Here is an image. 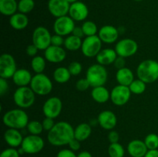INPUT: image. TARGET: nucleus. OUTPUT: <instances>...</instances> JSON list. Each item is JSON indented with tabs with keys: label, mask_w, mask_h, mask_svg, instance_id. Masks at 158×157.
<instances>
[{
	"label": "nucleus",
	"mask_w": 158,
	"mask_h": 157,
	"mask_svg": "<svg viewBox=\"0 0 158 157\" xmlns=\"http://www.w3.org/2000/svg\"><path fill=\"white\" fill-rule=\"evenodd\" d=\"M74 139V128L66 121L56 123L54 127L48 132L47 140L51 145L62 146L68 145Z\"/></svg>",
	"instance_id": "f257e3e1"
},
{
	"label": "nucleus",
	"mask_w": 158,
	"mask_h": 157,
	"mask_svg": "<svg viewBox=\"0 0 158 157\" xmlns=\"http://www.w3.org/2000/svg\"><path fill=\"white\" fill-rule=\"evenodd\" d=\"M28 114L23 109H14L7 111L2 116L3 124L8 128L23 129L29 123Z\"/></svg>",
	"instance_id": "f03ea898"
},
{
	"label": "nucleus",
	"mask_w": 158,
	"mask_h": 157,
	"mask_svg": "<svg viewBox=\"0 0 158 157\" xmlns=\"http://www.w3.org/2000/svg\"><path fill=\"white\" fill-rule=\"evenodd\" d=\"M137 78L145 83H152L158 79V62L146 59L140 63L137 69Z\"/></svg>",
	"instance_id": "7ed1b4c3"
},
{
	"label": "nucleus",
	"mask_w": 158,
	"mask_h": 157,
	"mask_svg": "<svg viewBox=\"0 0 158 157\" xmlns=\"http://www.w3.org/2000/svg\"><path fill=\"white\" fill-rule=\"evenodd\" d=\"M86 78L91 87L104 86L108 78L107 70L105 66L98 63L91 65L86 71Z\"/></svg>",
	"instance_id": "20e7f679"
},
{
	"label": "nucleus",
	"mask_w": 158,
	"mask_h": 157,
	"mask_svg": "<svg viewBox=\"0 0 158 157\" xmlns=\"http://www.w3.org/2000/svg\"><path fill=\"white\" fill-rule=\"evenodd\" d=\"M35 94L29 86L18 87L13 94V101L19 109H27L34 104Z\"/></svg>",
	"instance_id": "39448f33"
},
{
	"label": "nucleus",
	"mask_w": 158,
	"mask_h": 157,
	"mask_svg": "<svg viewBox=\"0 0 158 157\" xmlns=\"http://www.w3.org/2000/svg\"><path fill=\"white\" fill-rule=\"evenodd\" d=\"M29 87L35 95H46L52 90V83L50 78L43 73L35 74L32 76Z\"/></svg>",
	"instance_id": "423d86ee"
},
{
	"label": "nucleus",
	"mask_w": 158,
	"mask_h": 157,
	"mask_svg": "<svg viewBox=\"0 0 158 157\" xmlns=\"http://www.w3.org/2000/svg\"><path fill=\"white\" fill-rule=\"evenodd\" d=\"M102 43L98 35L86 37L82 43V53L87 58L96 57L102 50Z\"/></svg>",
	"instance_id": "0eeeda50"
},
{
	"label": "nucleus",
	"mask_w": 158,
	"mask_h": 157,
	"mask_svg": "<svg viewBox=\"0 0 158 157\" xmlns=\"http://www.w3.org/2000/svg\"><path fill=\"white\" fill-rule=\"evenodd\" d=\"M45 146L43 139L37 135H30L24 137L20 147L25 153L35 154L41 152Z\"/></svg>",
	"instance_id": "6e6552de"
},
{
	"label": "nucleus",
	"mask_w": 158,
	"mask_h": 157,
	"mask_svg": "<svg viewBox=\"0 0 158 157\" xmlns=\"http://www.w3.org/2000/svg\"><path fill=\"white\" fill-rule=\"evenodd\" d=\"M51 38L52 35L46 27L39 26L32 32V44L35 45L39 50H46L51 46Z\"/></svg>",
	"instance_id": "1a4fd4ad"
},
{
	"label": "nucleus",
	"mask_w": 158,
	"mask_h": 157,
	"mask_svg": "<svg viewBox=\"0 0 158 157\" xmlns=\"http://www.w3.org/2000/svg\"><path fill=\"white\" fill-rule=\"evenodd\" d=\"M75 27V21L69 15L56 18L53 23V31L55 34L62 36H68L72 34Z\"/></svg>",
	"instance_id": "9d476101"
},
{
	"label": "nucleus",
	"mask_w": 158,
	"mask_h": 157,
	"mask_svg": "<svg viewBox=\"0 0 158 157\" xmlns=\"http://www.w3.org/2000/svg\"><path fill=\"white\" fill-rule=\"evenodd\" d=\"M16 62L11 54L3 53L0 56V77L6 79L12 78L16 72Z\"/></svg>",
	"instance_id": "9b49d317"
},
{
	"label": "nucleus",
	"mask_w": 158,
	"mask_h": 157,
	"mask_svg": "<svg viewBox=\"0 0 158 157\" xmlns=\"http://www.w3.org/2000/svg\"><path fill=\"white\" fill-rule=\"evenodd\" d=\"M114 49L118 56L128 58L137 53L138 50V44L132 38H123L117 42Z\"/></svg>",
	"instance_id": "f8f14e48"
},
{
	"label": "nucleus",
	"mask_w": 158,
	"mask_h": 157,
	"mask_svg": "<svg viewBox=\"0 0 158 157\" xmlns=\"http://www.w3.org/2000/svg\"><path fill=\"white\" fill-rule=\"evenodd\" d=\"M131 92L129 86L117 85L110 92L111 102L115 106H122L128 103L131 96Z\"/></svg>",
	"instance_id": "ddd939ff"
},
{
	"label": "nucleus",
	"mask_w": 158,
	"mask_h": 157,
	"mask_svg": "<svg viewBox=\"0 0 158 157\" xmlns=\"http://www.w3.org/2000/svg\"><path fill=\"white\" fill-rule=\"evenodd\" d=\"M63 110V103L59 97L52 96L48 99L43 106V112L46 117L56 119Z\"/></svg>",
	"instance_id": "4468645a"
},
{
	"label": "nucleus",
	"mask_w": 158,
	"mask_h": 157,
	"mask_svg": "<svg viewBox=\"0 0 158 157\" xmlns=\"http://www.w3.org/2000/svg\"><path fill=\"white\" fill-rule=\"evenodd\" d=\"M70 4L66 0H49L48 9L52 15L56 18L67 15Z\"/></svg>",
	"instance_id": "2eb2a0df"
},
{
	"label": "nucleus",
	"mask_w": 158,
	"mask_h": 157,
	"mask_svg": "<svg viewBox=\"0 0 158 157\" xmlns=\"http://www.w3.org/2000/svg\"><path fill=\"white\" fill-rule=\"evenodd\" d=\"M66 57V52L62 46H49L44 50V58L51 63H60L64 61Z\"/></svg>",
	"instance_id": "dca6fc26"
},
{
	"label": "nucleus",
	"mask_w": 158,
	"mask_h": 157,
	"mask_svg": "<svg viewBox=\"0 0 158 157\" xmlns=\"http://www.w3.org/2000/svg\"><path fill=\"white\" fill-rule=\"evenodd\" d=\"M97 123L105 130H113L117 124V115L112 111H102L97 117Z\"/></svg>",
	"instance_id": "f3484780"
},
{
	"label": "nucleus",
	"mask_w": 158,
	"mask_h": 157,
	"mask_svg": "<svg viewBox=\"0 0 158 157\" xmlns=\"http://www.w3.org/2000/svg\"><path fill=\"white\" fill-rule=\"evenodd\" d=\"M89 15V9L86 5L82 2H76L70 4L69 15L77 22L84 21Z\"/></svg>",
	"instance_id": "a211bd4d"
},
{
	"label": "nucleus",
	"mask_w": 158,
	"mask_h": 157,
	"mask_svg": "<svg viewBox=\"0 0 158 157\" xmlns=\"http://www.w3.org/2000/svg\"><path fill=\"white\" fill-rule=\"evenodd\" d=\"M98 36L102 42L106 44H112L117 42L119 37V29L110 25L103 26L99 29Z\"/></svg>",
	"instance_id": "6ab92c4d"
},
{
	"label": "nucleus",
	"mask_w": 158,
	"mask_h": 157,
	"mask_svg": "<svg viewBox=\"0 0 158 157\" xmlns=\"http://www.w3.org/2000/svg\"><path fill=\"white\" fill-rule=\"evenodd\" d=\"M148 149L144 141L140 139H134L127 145V152L132 157H144Z\"/></svg>",
	"instance_id": "aec40b11"
},
{
	"label": "nucleus",
	"mask_w": 158,
	"mask_h": 157,
	"mask_svg": "<svg viewBox=\"0 0 158 157\" xmlns=\"http://www.w3.org/2000/svg\"><path fill=\"white\" fill-rule=\"evenodd\" d=\"M4 140L10 147L16 148L21 146L23 137L19 129L9 128L4 133Z\"/></svg>",
	"instance_id": "412c9836"
},
{
	"label": "nucleus",
	"mask_w": 158,
	"mask_h": 157,
	"mask_svg": "<svg viewBox=\"0 0 158 157\" xmlns=\"http://www.w3.org/2000/svg\"><path fill=\"white\" fill-rule=\"evenodd\" d=\"M32 75L28 69H19L12 76V81L18 87L29 86L32 81Z\"/></svg>",
	"instance_id": "4be33fe9"
},
{
	"label": "nucleus",
	"mask_w": 158,
	"mask_h": 157,
	"mask_svg": "<svg viewBox=\"0 0 158 157\" xmlns=\"http://www.w3.org/2000/svg\"><path fill=\"white\" fill-rule=\"evenodd\" d=\"M117 56H118V55L116 52L115 49L107 48V49H102L99 52L98 55L96 56V59H97L98 64L105 66L114 64Z\"/></svg>",
	"instance_id": "5701e85b"
},
{
	"label": "nucleus",
	"mask_w": 158,
	"mask_h": 157,
	"mask_svg": "<svg viewBox=\"0 0 158 157\" xmlns=\"http://www.w3.org/2000/svg\"><path fill=\"white\" fill-rule=\"evenodd\" d=\"M29 24V18L26 14L16 12L9 18V25L15 30H23Z\"/></svg>",
	"instance_id": "b1692460"
},
{
	"label": "nucleus",
	"mask_w": 158,
	"mask_h": 157,
	"mask_svg": "<svg viewBox=\"0 0 158 157\" xmlns=\"http://www.w3.org/2000/svg\"><path fill=\"white\" fill-rule=\"evenodd\" d=\"M116 79L119 85L129 86L134 80V74L129 68H122L117 70L116 73Z\"/></svg>",
	"instance_id": "393cba45"
},
{
	"label": "nucleus",
	"mask_w": 158,
	"mask_h": 157,
	"mask_svg": "<svg viewBox=\"0 0 158 157\" xmlns=\"http://www.w3.org/2000/svg\"><path fill=\"white\" fill-rule=\"evenodd\" d=\"M91 96L95 102L98 103H105L110 99V92L104 86L93 88Z\"/></svg>",
	"instance_id": "a878e982"
},
{
	"label": "nucleus",
	"mask_w": 158,
	"mask_h": 157,
	"mask_svg": "<svg viewBox=\"0 0 158 157\" xmlns=\"http://www.w3.org/2000/svg\"><path fill=\"white\" fill-rule=\"evenodd\" d=\"M92 133V127L86 123L79 124L74 129V138L80 142L85 141L90 136Z\"/></svg>",
	"instance_id": "bb28decb"
},
{
	"label": "nucleus",
	"mask_w": 158,
	"mask_h": 157,
	"mask_svg": "<svg viewBox=\"0 0 158 157\" xmlns=\"http://www.w3.org/2000/svg\"><path fill=\"white\" fill-rule=\"evenodd\" d=\"M18 10L16 0H0V12L6 16H12Z\"/></svg>",
	"instance_id": "cd10ccee"
},
{
	"label": "nucleus",
	"mask_w": 158,
	"mask_h": 157,
	"mask_svg": "<svg viewBox=\"0 0 158 157\" xmlns=\"http://www.w3.org/2000/svg\"><path fill=\"white\" fill-rule=\"evenodd\" d=\"M71 74L69 72L68 68L66 67H58L54 70L52 76H53V79L55 80L56 83L63 84V83H66L70 79Z\"/></svg>",
	"instance_id": "c85d7f7f"
},
{
	"label": "nucleus",
	"mask_w": 158,
	"mask_h": 157,
	"mask_svg": "<svg viewBox=\"0 0 158 157\" xmlns=\"http://www.w3.org/2000/svg\"><path fill=\"white\" fill-rule=\"evenodd\" d=\"M82 43H83V41L81 38H79L71 34L65 38L63 46L66 48V49L69 51H77L81 49Z\"/></svg>",
	"instance_id": "c756f323"
},
{
	"label": "nucleus",
	"mask_w": 158,
	"mask_h": 157,
	"mask_svg": "<svg viewBox=\"0 0 158 157\" xmlns=\"http://www.w3.org/2000/svg\"><path fill=\"white\" fill-rule=\"evenodd\" d=\"M31 67L35 74L43 73L46 69V58L41 55H36L31 60Z\"/></svg>",
	"instance_id": "7c9ffc66"
},
{
	"label": "nucleus",
	"mask_w": 158,
	"mask_h": 157,
	"mask_svg": "<svg viewBox=\"0 0 158 157\" xmlns=\"http://www.w3.org/2000/svg\"><path fill=\"white\" fill-rule=\"evenodd\" d=\"M147 83L140 80L137 78V79H134L129 86V89L131 90V93L135 94V95H140L143 93L146 90Z\"/></svg>",
	"instance_id": "2f4dec72"
},
{
	"label": "nucleus",
	"mask_w": 158,
	"mask_h": 157,
	"mask_svg": "<svg viewBox=\"0 0 158 157\" xmlns=\"http://www.w3.org/2000/svg\"><path fill=\"white\" fill-rule=\"evenodd\" d=\"M108 154L110 157H123L125 150L123 146L120 143H110L108 147Z\"/></svg>",
	"instance_id": "473e14b6"
},
{
	"label": "nucleus",
	"mask_w": 158,
	"mask_h": 157,
	"mask_svg": "<svg viewBox=\"0 0 158 157\" xmlns=\"http://www.w3.org/2000/svg\"><path fill=\"white\" fill-rule=\"evenodd\" d=\"M82 29L84 32L85 36H92L96 35L98 32V28L95 22L92 21H85L82 25Z\"/></svg>",
	"instance_id": "72a5a7b5"
},
{
	"label": "nucleus",
	"mask_w": 158,
	"mask_h": 157,
	"mask_svg": "<svg viewBox=\"0 0 158 157\" xmlns=\"http://www.w3.org/2000/svg\"><path fill=\"white\" fill-rule=\"evenodd\" d=\"M26 129H27L28 132L30 134L37 135H40L43 132V131L44 130L41 122L37 121V120L29 121L27 126H26Z\"/></svg>",
	"instance_id": "f704fd0d"
},
{
	"label": "nucleus",
	"mask_w": 158,
	"mask_h": 157,
	"mask_svg": "<svg viewBox=\"0 0 158 157\" xmlns=\"http://www.w3.org/2000/svg\"><path fill=\"white\" fill-rule=\"evenodd\" d=\"M35 7L33 0H19L18 2V11L21 13L27 14L32 12Z\"/></svg>",
	"instance_id": "c9c22d12"
},
{
	"label": "nucleus",
	"mask_w": 158,
	"mask_h": 157,
	"mask_svg": "<svg viewBox=\"0 0 158 157\" xmlns=\"http://www.w3.org/2000/svg\"><path fill=\"white\" fill-rule=\"evenodd\" d=\"M144 143L148 150L158 149V135L155 133H150L145 137Z\"/></svg>",
	"instance_id": "e433bc0d"
},
{
	"label": "nucleus",
	"mask_w": 158,
	"mask_h": 157,
	"mask_svg": "<svg viewBox=\"0 0 158 157\" xmlns=\"http://www.w3.org/2000/svg\"><path fill=\"white\" fill-rule=\"evenodd\" d=\"M68 69L72 75H78L81 73L82 70H83V66L80 62L74 61L69 63Z\"/></svg>",
	"instance_id": "4c0bfd02"
},
{
	"label": "nucleus",
	"mask_w": 158,
	"mask_h": 157,
	"mask_svg": "<svg viewBox=\"0 0 158 157\" xmlns=\"http://www.w3.org/2000/svg\"><path fill=\"white\" fill-rule=\"evenodd\" d=\"M89 87H90V84H89V81L86 79V78H80L76 83V88L77 90L80 91V92H84V91L87 90Z\"/></svg>",
	"instance_id": "58836bf2"
},
{
	"label": "nucleus",
	"mask_w": 158,
	"mask_h": 157,
	"mask_svg": "<svg viewBox=\"0 0 158 157\" xmlns=\"http://www.w3.org/2000/svg\"><path fill=\"white\" fill-rule=\"evenodd\" d=\"M19 150L12 147L4 149L0 154V157H19Z\"/></svg>",
	"instance_id": "ea45409f"
},
{
	"label": "nucleus",
	"mask_w": 158,
	"mask_h": 157,
	"mask_svg": "<svg viewBox=\"0 0 158 157\" xmlns=\"http://www.w3.org/2000/svg\"><path fill=\"white\" fill-rule=\"evenodd\" d=\"M42 124H43L44 130L49 132V131H50L54 127V126L56 125V123L54 122V119L49 118V117H45V119L42 122Z\"/></svg>",
	"instance_id": "a19ab883"
},
{
	"label": "nucleus",
	"mask_w": 158,
	"mask_h": 157,
	"mask_svg": "<svg viewBox=\"0 0 158 157\" xmlns=\"http://www.w3.org/2000/svg\"><path fill=\"white\" fill-rule=\"evenodd\" d=\"M64 40L62 35L55 34L52 35V38H51V45L55 46H62L64 45Z\"/></svg>",
	"instance_id": "79ce46f5"
},
{
	"label": "nucleus",
	"mask_w": 158,
	"mask_h": 157,
	"mask_svg": "<svg viewBox=\"0 0 158 157\" xmlns=\"http://www.w3.org/2000/svg\"><path fill=\"white\" fill-rule=\"evenodd\" d=\"M56 157H77V155H76L74 151L71 150L70 149H64L57 153Z\"/></svg>",
	"instance_id": "37998d69"
},
{
	"label": "nucleus",
	"mask_w": 158,
	"mask_h": 157,
	"mask_svg": "<svg viewBox=\"0 0 158 157\" xmlns=\"http://www.w3.org/2000/svg\"><path fill=\"white\" fill-rule=\"evenodd\" d=\"M9 89V83L7 79L0 77V95H3L7 92Z\"/></svg>",
	"instance_id": "c03bdc74"
},
{
	"label": "nucleus",
	"mask_w": 158,
	"mask_h": 157,
	"mask_svg": "<svg viewBox=\"0 0 158 157\" xmlns=\"http://www.w3.org/2000/svg\"><path fill=\"white\" fill-rule=\"evenodd\" d=\"M39 49L34 44H30L27 46L26 48V53L30 57H35L37 55V52H38Z\"/></svg>",
	"instance_id": "a18cd8bd"
},
{
	"label": "nucleus",
	"mask_w": 158,
	"mask_h": 157,
	"mask_svg": "<svg viewBox=\"0 0 158 157\" xmlns=\"http://www.w3.org/2000/svg\"><path fill=\"white\" fill-rule=\"evenodd\" d=\"M119 139H120V135L117 131L110 130L109 134H108V140L110 143H116L119 142Z\"/></svg>",
	"instance_id": "49530a36"
},
{
	"label": "nucleus",
	"mask_w": 158,
	"mask_h": 157,
	"mask_svg": "<svg viewBox=\"0 0 158 157\" xmlns=\"http://www.w3.org/2000/svg\"><path fill=\"white\" fill-rule=\"evenodd\" d=\"M114 66H115L116 69H122V68L126 67L125 65H126V61H125V58L121 56H117V58H116L115 62H114Z\"/></svg>",
	"instance_id": "de8ad7c7"
},
{
	"label": "nucleus",
	"mask_w": 158,
	"mask_h": 157,
	"mask_svg": "<svg viewBox=\"0 0 158 157\" xmlns=\"http://www.w3.org/2000/svg\"><path fill=\"white\" fill-rule=\"evenodd\" d=\"M80 143H81V142H80L79 140H77V139L74 138L73 139H72L69 142V143L68 145H69V149L75 152V151H78L79 149H80V146H81Z\"/></svg>",
	"instance_id": "09e8293b"
},
{
	"label": "nucleus",
	"mask_w": 158,
	"mask_h": 157,
	"mask_svg": "<svg viewBox=\"0 0 158 157\" xmlns=\"http://www.w3.org/2000/svg\"><path fill=\"white\" fill-rule=\"evenodd\" d=\"M72 35H75V36H77V37H79V38H83V37L85 36L83 29H82V27H80V26H76V27L74 28L73 31V32H72Z\"/></svg>",
	"instance_id": "8fccbe9b"
},
{
	"label": "nucleus",
	"mask_w": 158,
	"mask_h": 157,
	"mask_svg": "<svg viewBox=\"0 0 158 157\" xmlns=\"http://www.w3.org/2000/svg\"><path fill=\"white\" fill-rule=\"evenodd\" d=\"M144 157H158V149L148 150Z\"/></svg>",
	"instance_id": "3c124183"
},
{
	"label": "nucleus",
	"mask_w": 158,
	"mask_h": 157,
	"mask_svg": "<svg viewBox=\"0 0 158 157\" xmlns=\"http://www.w3.org/2000/svg\"><path fill=\"white\" fill-rule=\"evenodd\" d=\"M77 157H93L92 155L88 151H82L77 155Z\"/></svg>",
	"instance_id": "603ef678"
},
{
	"label": "nucleus",
	"mask_w": 158,
	"mask_h": 157,
	"mask_svg": "<svg viewBox=\"0 0 158 157\" xmlns=\"http://www.w3.org/2000/svg\"><path fill=\"white\" fill-rule=\"evenodd\" d=\"M66 1H67L69 4H73V3L76 2H77L78 0H66Z\"/></svg>",
	"instance_id": "864d4df0"
},
{
	"label": "nucleus",
	"mask_w": 158,
	"mask_h": 157,
	"mask_svg": "<svg viewBox=\"0 0 158 157\" xmlns=\"http://www.w3.org/2000/svg\"><path fill=\"white\" fill-rule=\"evenodd\" d=\"M134 1H136V2H140V1H143V0H134Z\"/></svg>",
	"instance_id": "5fc2aeb1"
}]
</instances>
